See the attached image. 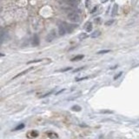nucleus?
Listing matches in <instances>:
<instances>
[{
	"mask_svg": "<svg viewBox=\"0 0 139 139\" xmlns=\"http://www.w3.org/2000/svg\"><path fill=\"white\" fill-rule=\"evenodd\" d=\"M81 108L79 106H73L72 107V110H80Z\"/></svg>",
	"mask_w": 139,
	"mask_h": 139,
	"instance_id": "obj_17",
	"label": "nucleus"
},
{
	"mask_svg": "<svg viewBox=\"0 0 139 139\" xmlns=\"http://www.w3.org/2000/svg\"><path fill=\"white\" fill-rule=\"evenodd\" d=\"M83 55H78V56H76L75 57H73L72 59H71V61L75 62V61H78V60H81V59L83 58Z\"/></svg>",
	"mask_w": 139,
	"mask_h": 139,
	"instance_id": "obj_12",
	"label": "nucleus"
},
{
	"mask_svg": "<svg viewBox=\"0 0 139 139\" xmlns=\"http://www.w3.org/2000/svg\"><path fill=\"white\" fill-rule=\"evenodd\" d=\"M4 38V32L2 28H0V44L3 43Z\"/></svg>",
	"mask_w": 139,
	"mask_h": 139,
	"instance_id": "obj_10",
	"label": "nucleus"
},
{
	"mask_svg": "<svg viewBox=\"0 0 139 139\" xmlns=\"http://www.w3.org/2000/svg\"><path fill=\"white\" fill-rule=\"evenodd\" d=\"M114 22H115L114 20H109V21H107L105 23V25H110V24H112Z\"/></svg>",
	"mask_w": 139,
	"mask_h": 139,
	"instance_id": "obj_16",
	"label": "nucleus"
},
{
	"mask_svg": "<svg viewBox=\"0 0 139 139\" xmlns=\"http://www.w3.org/2000/svg\"><path fill=\"white\" fill-rule=\"evenodd\" d=\"M32 69H33V68H32V67H30V68H29V69H27V70H24L23 72L18 73V74H17V76H15V77H14V78H12V79H16V78H18V77H21V76H24V74H26V73H28V72H29V71H30V70H31Z\"/></svg>",
	"mask_w": 139,
	"mask_h": 139,
	"instance_id": "obj_8",
	"label": "nucleus"
},
{
	"mask_svg": "<svg viewBox=\"0 0 139 139\" xmlns=\"http://www.w3.org/2000/svg\"><path fill=\"white\" fill-rule=\"evenodd\" d=\"M31 43L33 46H38L39 43H40V40H39V38H38V35H34L33 38H32Z\"/></svg>",
	"mask_w": 139,
	"mask_h": 139,
	"instance_id": "obj_5",
	"label": "nucleus"
},
{
	"mask_svg": "<svg viewBox=\"0 0 139 139\" xmlns=\"http://www.w3.org/2000/svg\"><path fill=\"white\" fill-rule=\"evenodd\" d=\"M117 10H118V5L117 4H115L114 5H113V8H112V11H111V16L114 17L117 15Z\"/></svg>",
	"mask_w": 139,
	"mask_h": 139,
	"instance_id": "obj_9",
	"label": "nucleus"
},
{
	"mask_svg": "<svg viewBox=\"0 0 139 139\" xmlns=\"http://www.w3.org/2000/svg\"><path fill=\"white\" fill-rule=\"evenodd\" d=\"M24 128V123H20V124H18V125L17 126L16 128L14 129V130H22V129Z\"/></svg>",
	"mask_w": 139,
	"mask_h": 139,
	"instance_id": "obj_13",
	"label": "nucleus"
},
{
	"mask_svg": "<svg viewBox=\"0 0 139 139\" xmlns=\"http://www.w3.org/2000/svg\"><path fill=\"white\" fill-rule=\"evenodd\" d=\"M4 56V54H2V53H0V56Z\"/></svg>",
	"mask_w": 139,
	"mask_h": 139,
	"instance_id": "obj_22",
	"label": "nucleus"
},
{
	"mask_svg": "<svg viewBox=\"0 0 139 139\" xmlns=\"http://www.w3.org/2000/svg\"><path fill=\"white\" fill-rule=\"evenodd\" d=\"M122 74H123V72H120V73H118L117 75L116 76L115 78H114V79H117L118 78H119V77H121V76H122Z\"/></svg>",
	"mask_w": 139,
	"mask_h": 139,
	"instance_id": "obj_18",
	"label": "nucleus"
},
{
	"mask_svg": "<svg viewBox=\"0 0 139 139\" xmlns=\"http://www.w3.org/2000/svg\"><path fill=\"white\" fill-rule=\"evenodd\" d=\"M108 52H110V50H104V51H98L97 53L98 54H104V53H108Z\"/></svg>",
	"mask_w": 139,
	"mask_h": 139,
	"instance_id": "obj_15",
	"label": "nucleus"
},
{
	"mask_svg": "<svg viewBox=\"0 0 139 139\" xmlns=\"http://www.w3.org/2000/svg\"><path fill=\"white\" fill-rule=\"evenodd\" d=\"M93 29V25H92V23L91 22H88L87 24L84 25V30H85L87 32H91Z\"/></svg>",
	"mask_w": 139,
	"mask_h": 139,
	"instance_id": "obj_7",
	"label": "nucleus"
},
{
	"mask_svg": "<svg viewBox=\"0 0 139 139\" xmlns=\"http://www.w3.org/2000/svg\"><path fill=\"white\" fill-rule=\"evenodd\" d=\"M71 68H66V69H64V70H61L60 71H66V70H70Z\"/></svg>",
	"mask_w": 139,
	"mask_h": 139,
	"instance_id": "obj_20",
	"label": "nucleus"
},
{
	"mask_svg": "<svg viewBox=\"0 0 139 139\" xmlns=\"http://www.w3.org/2000/svg\"><path fill=\"white\" fill-rule=\"evenodd\" d=\"M41 60H34V61H30L28 62V64H32V63H38V62H40Z\"/></svg>",
	"mask_w": 139,
	"mask_h": 139,
	"instance_id": "obj_19",
	"label": "nucleus"
},
{
	"mask_svg": "<svg viewBox=\"0 0 139 139\" xmlns=\"http://www.w3.org/2000/svg\"><path fill=\"white\" fill-rule=\"evenodd\" d=\"M87 38V35L85 34V33H81L80 35H79V37H78V38L80 39V40H82V39H84V38Z\"/></svg>",
	"mask_w": 139,
	"mask_h": 139,
	"instance_id": "obj_14",
	"label": "nucleus"
},
{
	"mask_svg": "<svg viewBox=\"0 0 139 139\" xmlns=\"http://www.w3.org/2000/svg\"><path fill=\"white\" fill-rule=\"evenodd\" d=\"M67 31H68V30H67L66 24L63 23V24H61L60 25H59V27H58V34H59V36H64V35L66 34Z\"/></svg>",
	"mask_w": 139,
	"mask_h": 139,
	"instance_id": "obj_4",
	"label": "nucleus"
},
{
	"mask_svg": "<svg viewBox=\"0 0 139 139\" xmlns=\"http://www.w3.org/2000/svg\"><path fill=\"white\" fill-rule=\"evenodd\" d=\"M56 37V30H51V32H49L48 35L46 36V41L47 42H51V41H53Z\"/></svg>",
	"mask_w": 139,
	"mask_h": 139,
	"instance_id": "obj_3",
	"label": "nucleus"
},
{
	"mask_svg": "<svg viewBox=\"0 0 139 139\" xmlns=\"http://www.w3.org/2000/svg\"><path fill=\"white\" fill-rule=\"evenodd\" d=\"M80 15L77 12V11H72V12H70L68 13V19H69L70 22H73V23H77V22L80 21Z\"/></svg>",
	"mask_w": 139,
	"mask_h": 139,
	"instance_id": "obj_1",
	"label": "nucleus"
},
{
	"mask_svg": "<svg viewBox=\"0 0 139 139\" xmlns=\"http://www.w3.org/2000/svg\"><path fill=\"white\" fill-rule=\"evenodd\" d=\"M37 136H38V132L37 130H30L27 133V137L29 138H36Z\"/></svg>",
	"mask_w": 139,
	"mask_h": 139,
	"instance_id": "obj_6",
	"label": "nucleus"
},
{
	"mask_svg": "<svg viewBox=\"0 0 139 139\" xmlns=\"http://www.w3.org/2000/svg\"><path fill=\"white\" fill-rule=\"evenodd\" d=\"M111 1H112V2H113V1H114V0H111Z\"/></svg>",
	"mask_w": 139,
	"mask_h": 139,
	"instance_id": "obj_23",
	"label": "nucleus"
},
{
	"mask_svg": "<svg viewBox=\"0 0 139 139\" xmlns=\"http://www.w3.org/2000/svg\"><path fill=\"white\" fill-rule=\"evenodd\" d=\"M100 34H101V32L99 31V30H95V31H93L92 33H91V37L92 38H97V37H99Z\"/></svg>",
	"mask_w": 139,
	"mask_h": 139,
	"instance_id": "obj_11",
	"label": "nucleus"
},
{
	"mask_svg": "<svg viewBox=\"0 0 139 139\" xmlns=\"http://www.w3.org/2000/svg\"><path fill=\"white\" fill-rule=\"evenodd\" d=\"M58 1L60 3L64 4L70 6V7H76L79 3L78 0H58Z\"/></svg>",
	"mask_w": 139,
	"mask_h": 139,
	"instance_id": "obj_2",
	"label": "nucleus"
},
{
	"mask_svg": "<svg viewBox=\"0 0 139 139\" xmlns=\"http://www.w3.org/2000/svg\"><path fill=\"white\" fill-rule=\"evenodd\" d=\"M83 67H82V68H79V69L75 70V72H76V71H78V70H83Z\"/></svg>",
	"mask_w": 139,
	"mask_h": 139,
	"instance_id": "obj_21",
	"label": "nucleus"
}]
</instances>
